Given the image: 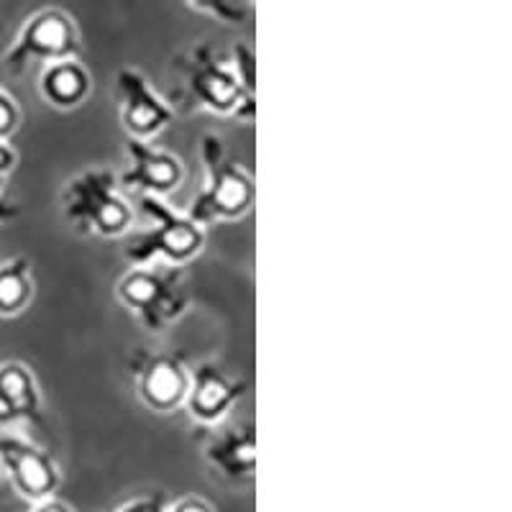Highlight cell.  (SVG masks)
Instances as JSON below:
<instances>
[{
    "label": "cell",
    "mask_w": 512,
    "mask_h": 512,
    "mask_svg": "<svg viewBox=\"0 0 512 512\" xmlns=\"http://www.w3.org/2000/svg\"><path fill=\"white\" fill-rule=\"evenodd\" d=\"M80 54V34L72 16L62 8H41L26 18L24 29L18 31L16 44L8 49L6 67L21 72L29 62H64Z\"/></svg>",
    "instance_id": "obj_6"
},
{
    "label": "cell",
    "mask_w": 512,
    "mask_h": 512,
    "mask_svg": "<svg viewBox=\"0 0 512 512\" xmlns=\"http://www.w3.org/2000/svg\"><path fill=\"white\" fill-rule=\"evenodd\" d=\"M167 512H216V507L205 502L203 497H182L175 505L167 507Z\"/></svg>",
    "instance_id": "obj_20"
},
{
    "label": "cell",
    "mask_w": 512,
    "mask_h": 512,
    "mask_svg": "<svg viewBox=\"0 0 512 512\" xmlns=\"http://www.w3.org/2000/svg\"><path fill=\"white\" fill-rule=\"evenodd\" d=\"M116 295L152 333H162L169 323L182 318L190 303L182 269L159 262L128 269L118 280Z\"/></svg>",
    "instance_id": "obj_4"
},
{
    "label": "cell",
    "mask_w": 512,
    "mask_h": 512,
    "mask_svg": "<svg viewBox=\"0 0 512 512\" xmlns=\"http://www.w3.org/2000/svg\"><path fill=\"white\" fill-rule=\"evenodd\" d=\"M41 95L54 108H77L85 103L93 90L90 72L82 67L77 59H64V62L47 64V70L41 72Z\"/></svg>",
    "instance_id": "obj_14"
},
{
    "label": "cell",
    "mask_w": 512,
    "mask_h": 512,
    "mask_svg": "<svg viewBox=\"0 0 512 512\" xmlns=\"http://www.w3.org/2000/svg\"><path fill=\"white\" fill-rule=\"evenodd\" d=\"M246 395V382L228 374L226 369L203 361L190 372V390L185 397V408L192 420L200 425H218L226 420L233 405Z\"/></svg>",
    "instance_id": "obj_11"
},
{
    "label": "cell",
    "mask_w": 512,
    "mask_h": 512,
    "mask_svg": "<svg viewBox=\"0 0 512 512\" xmlns=\"http://www.w3.org/2000/svg\"><path fill=\"white\" fill-rule=\"evenodd\" d=\"M175 64L185 72L192 98L203 103L208 111L223 113V116L233 113L244 121H251L256 116V105L246 100L244 90L231 70V62L210 47V41H198L195 47L177 54Z\"/></svg>",
    "instance_id": "obj_5"
},
{
    "label": "cell",
    "mask_w": 512,
    "mask_h": 512,
    "mask_svg": "<svg viewBox=\"0 0 512 512\" xmlns=\"http://www.w3.org/2000/svg\"><path fill=\"white\" fill-rule=\"evenodd\" d=\"M139 205L146 216L152 218V226L134 233L123 246V254L134 267H144L157 259H167L169 264H185L203 251V226L187 218V213H177L167 200L154 198V195H141Z\"/></svg>",
    "instance_id": "obj_3"
},
{
    "label": "cell",
    "mask_w": 512,
    "mask_h": 512,
    "mask_svg": "<svg viewBox=\"0 0 512 512\" xmlns=\"http://www.w3.org/2000/svg\"><path fill=\"white\" fill-rule=\"evenodd\" d=\"M231 70L233 75H236V80H239L246 100L256 105V57L254 52H251L249 44H244V41H239V44L233 47Z\"/></svg>",
    "instance_id": "obj_16"
},
{
    "label": "cell",
    "mask_w": 512,
    "mask_h": 512,
    "mask_svg": "<svg viewBox=\"0 0 512 512\" xmlns=\"http://www.w3.org/2000/svg\"><path fill=\"white\" fill-rule=\"evenodd\" d=\"M116 512H167V495L164 492H154V495L136 497V500L118 507Z\"/></svg>",
    "instance_id": "obj_19"
},
{
    "label": "cell",
    "mask_w": 512,
    "mask_h": 512,
    "mask_svg": "<svg viewBox=\"0 0 512 512\" xmlns=\"http://www.w3.org/2000/svg\"><path fill=\"white\" fill-rule=\"evenodd\" d=\"M126 154L128 169L118 177V185L139 190L141 195L164 198L167 192L177 190L182 177H185V167H182L180 157L146 144V141L126 139Z\"/></svg>",
    "instance_id": "obj_12"
},
{
    "label": "cell",
    "mask_w": 512,
    "mask_h": 512,
    "mask_svg": "<svg viewBox=\"0 0 512 512\" xmlns=\"http://www.w3.org/2000/svg\"><path fill=\"white\" fill-rule=\"evenodd\" d=\"M64 218L82 233L116 239L134 221V210L118 192V175L111 169L93 167L72 177L62 190Z\"/></svg>",
    "instance_id": "obj_2"
},
{
    "label": "cell",
    "mask_w": 512,
    "mask_h": 512,
    "mask_svg": "<svg viewBox=\"0 0 512 512\" xmlns=\"http://www.w3.org/2000/svg\"><path fill=\"white\" fill-rule=\"evenodd\" d=\"M41 423V395L34 372L21 361L0 364V423Z\"/></svg>",
    "instance_id": "obj_13"
},
{
    "label": "cell",
    "mask_w": 512,
    "mask_h": 512,
    "mask_svg": "<svg viewBox=\"0 0 512 512\" xmlns=\"http://www.w3.org/2000/svg\"><path fill=\"white\" fill-rule=\"evenodd\" d=\"M190 8L200 13H210V16H216L218 21L231 26H241L249 21V16L254 13V8L249 3H231V0H208V3H192Z\"/></svg>",
    "instance_id": "obj_17"
},
{
    "label": "cell",
    "mask_w": 512,
    "mask_h": 512,
    "mask_svg": "<svg viewBox=\"0 0 512 512\" xmlns=\"http://www.w3.org/2000/svg\"><path fill=\"white\" fill-rule=\"evenodd\" d=\"M31 512H75L70 505H64L62 500L52 497V500H44V502H36L34 510Z\"/></svg>",
    "instance_id": "obj_22"
},
{
    "label": "cell",
    "mask_w": 512,
    "mask_h": 512,
    "mask_svg": "<svg viewBox=\"0 0 512 512\" xmlns=\"http://www.w3.org/2000/svg\"><path fill=\"white\" fill-rule=\"evenodd\" d=\"M18 123H21V113H18L16 100L11 93H6L3 82H0V141L11 139L16 134Z\"/></svg>",
    "instance_id": "obj_18"
},
{
    "label": "cell",
    "mask_w": 512,
    "mask_h": 512,
    "mask_svg": "<svg viewBox=\"0 0 512 512\" xmlns=\"http://www.w3.org/2000/svg\"><path fill=\"white\" fill-rule=\"evenodd\" d=\"M116 90L118 100H121V123L128 131V139H152L172 123L175 111L152 88V82L134 67L118 70Z\"/></svg>",
    "instance_id": "obj_9"
},
{
    "label": "cell",
    "mask_w": 512,
    "mask_h": 512,
    "mask_svg": "<svg viewBox=\"0 0 512 512\" xmlns=\"http://www.w3.org/2000/svg\"><path fill=\"white\" fill-rule=\"evenodd\" d=\"M34 297V277L26 256H13L0 264V315H18Z\"/></svg>",
    "instance_id": "obj_15"
},
{
    "label": "cell",
    "mask_w": 512,
    "mask_h": 512,
    "mask_svg": "<svg viewBox=\"0 0 512 512\" xmlns=\"http://www.w3.org/2000/svg\"><path fill=\"white\" fill-rule=\"evenodd\" d=\"M16 213H18L16 205L3 200V177H0V221H11V218H16Z\"/></svg>",
    "instance_id": "obj_23"
},
{
    "label": "cell",
    "mask_w": 512,
    "mask_h": 512,
    "mask_svg": "<svg viewBox=\"0 0 512 512\" xmlns=\"http://www.w3.org/2000/svg\"><path fill=\"white\" fill-rule=\"evenodd\" d=\"M200 159L205 167V185L187 208V218L205 226L244 216L254 203V182L249 172L228 154L221 136L205 134L200 139Z\"/></svg>",
    "instance_id": "obj_1"
},
{
    "label": "cell",
    "mask_w": 512,
    "mask_h": 512,
    "mask_svg": "<svg viewBox=\"0 0 512 512\" xmlns=\"http://www.w3.org/2000/svg\"><path fill=\"white\" fill-rule=\"evenodd\" d=\"M13 167H16V152L6 141H0V177H6V172H11Z\"/></svg>",
    "instance_id": "obj_21"
},
{
    "label": "cell",
    "mask_w": 512,
    "mask_h": 512,
    "mask_svg": "<svg viewBox=\"0 0 512 512\" xmlns=\"http://www.w3.org/2000/svg\"><path fill=\"white\" fill-rule=\"evenodd\" d=\"M0 466L16 492L29 502L52 500L59 487L54 456L18 433H0Z\"/></svg>",
    "instance_id": "obj_8"
},
{
    "label": "cell",
    "mask_w": 512,
    "mask_h": 512,
    "mask_svg": "<svg viewBox=\"0 0 512 512\" xmlns=\"http://www.w3.org/2000/svg\"><path fill=\"white\" fill-rule=\"evenodd\" d=\"M128 369L146 408L169 413L185 405L187 390H190V369L177 354L139 349L131 356Z\"/></svg>",
    "instance_id": "obj_7"
},
{
    "label": "cell",
    "mask_w": 512,
    "mask_h": 512,
    "mask_svg": "<svg viewBox=\"0 0 512 512\" xmlns=\"http://www.w3.org/2000/svg\"><path fill=\"white\" fill-rule=\"evenodd\" d=\"M203 454L228 482L251 484L256 477V425L251 420L213 425L205 436Z\"/></svg>",
    "instance_id": "obj_10"
}]
</instances>
